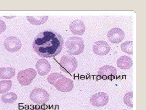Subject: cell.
<instances>
[{
    "label": "cell",
    "mask_w": 146,
    "mask_h": 110,
    "mask_svg": "<svg viewBox=\"0 0 146 110\" xmlns=\"http://www.w3.org/2000/svg\"><path fill=\"white\" fill-rule=\"evenodd\" d=\"M132 98H133V92H129L126 93L123 98V102L128 107H133V103H132Z\"/></svg>",
    "instance_id": "cell-20"
},
{
    "label": "cell",
    "mask_w": 146,
    "mask_h": 110,
    "mask_svg": "<svg viewBox=\"0 0 146 110\" xmlns=\"http://www.w3.org/2000/svg\"><path fill=\"white\" fill-rule=\"evenodd\" d=\"M36 70L40 76H46L51 70V65L49 62L45 59H40L37 61L36 66Z\"/></svg>",
    "instance_id": "cell-12"
},
{
    "label": "cell",
    "mask_w": 146,
    "mask_h": 110,
    "mask_svg": "<svg viewBox=\"0 0 146 110\" xmlns=\"http://www.w3.org/2000/svg\"><path fill=\"white\" fill-rule=\"evenodd\" d=\"M3 17H4L6 19H12V18L15 17V16H3Z\"/></svg>",
    "instance_id": "cell-22"
},
{
    "label": "cell",
    "mask_w": 146,
    "mask_h": 110,
    "mask_svg": "<svg viewBox=\"0 0 146 110\" xmlns=\"http://www.w3.org/2000/svg\"><path fill=\"white\" fill-rule=\"evenodd\" d=\"M107 36L110 42L114 44H118L124 39L125 34L121 29L114 28L108 32Z\"/></svg>",
    "instance_id": "cell-9"
},
{
    "label": "cell",
    "mask_w": 146,
    "mask_h": 110,
    "mask_svg": "<svg viewBox=\"0 0 146 110\" xmlns=\"http://www.w3.org/2000/svg\"><path fill=\"white\" fill-rule=\"evenodd\" d=\"M60 67L63 72L71 73L74 72L78 67V62L74 57L65 55L60 58Z\"/></svg>",
    "instance_id": "cell-4"
},
{
    "label": "cell",
    "mask_w": 146,
    "mask_h": 110,
    "mask_svg": "<svg viewBox=\"0 0 146 110\" xmlns=\"http://www.w3.org/2000/svg\"><path fill=\"white\" fill-rule=\"evenodd\" d=\"M6 25L2 20H0V34H2L6 30Z\"/></svg>",
    "instance_id": "cell-21"
},
{
    "label": "cell",
    "mask_w": 146,
    "mask_h": 110,
    "mask_svg": "<svg viewBox=\"0 0 146 110\" xmlns=\"http://www.w3.org/2000/svg\"><path fill=\"white\" fill-rule=\"evenodd\" d=\"M12 82L11 80H4L0 81V94H3L9 91L12 87Z\"/></svg>",
    "instance_id": "cell-18"
},
{
    "label": "cell",
    "mask_w": 146,
    "mask_h": 110,
    "mask_svg": "<svg viewBox=\"0 0 146 110\" xmlns=\"http://www.w3.org/2000/svg\"><path fill=\"white\" fill-rule=\"evenodd\" d=\"M4 45L6 50L11 53L18 52L22 47L21 40L15 36H9L6 38Z\"/></svg>",
    "instance_id": "cell-7"
},
{
    "label": "cell",
    "mask_w": 146,
    "mask_h": 110,
    "mask_svg": "<svg viewBox=\"0 0 146 110\" xmlns=\"http://www.w3.org/2000/svg\"><path fill=\"white\" fill-rule=\"evenodd\" d=\"M16 73L15 68L12 67L0 68V79L7 80L12 78Z\"/></svg>",
    "instance_id": "cell-15"
},
{
    "label": "cell",
    "mask_w": 146,
    "mask_h": 110,
    "mask_svg": "<svg viewBox=\"0 0 146 110\" xmlns=\"http://www.w3.org/2000/svg\"><path fill=\"white\" fill-rule=\"evenodd\" d=\"M43 110L42 109H33V110Z\"/></svg>",
    "instance_id": "cell-23"
},
{
    "label": "cell",
    "mask_w": 146,
    "mask_h": 110,
    "mask_svg": "<svg viewBox=\"0 0 146 110\" xmlns=\"http://www.w3.org/2000/svg\"><path fill=\"white\" fill-rule=\"evenodd\" d=\"M47 79L50 84L54 86L58 91L62 92H70L74 87L72 80L60 73H51L48 76Z\"/></svg>",
    "instance_id": "cell-2"
},
{
    "label": "cell",
    "mask_w": 146,
    "mask_h": 110,
    "mask_svg": "<svg viewBox=\"0 0 146 110\" xmlns=\"http://www.w3.org/2000/svg\"><path fill=\"white\" fill-rule=\"evenodd\" d=\"M63 40L56 32L51 30L40 32L34 40L33 50L42 58L55 57L60 54L63 49Z\"/></svg>",
    "instance_id": "cell-1"
},
{
    "label": "cell",
    "mask_w": 146,
    "mask_h": 110,
    "mask_svg": "<svg viewBox=\"0 0 146 110\" xmlns=\"http://www.w3.org/2000/svg\"><path fill=\"white\" fill-rule=\"evenodd\" d=\"M17 95L13 92L7 93L1 97V100L4 104H13L17 100Z\"/></svg>",
    "instance_id": "cell-17"
},
{
    "label": "cell",
    "mask_w": 146,
    "mask_h": 110,
    "mask_svg": "<svg viewBox=\"0 0 146 110\" xmlns=\"http://www.w3.org/2000/svg\"><path fill=\"white\" fill-rule=\"evenodd\" d=\"M71 32L75 35H82L85 32L86 28L83 21L79 19L73 21L70 25Z\"/></svg>",
    "instance_id": "cell-11"
},
{
    "label": "cell",
    "mask_w": 146,
    "mask_h": 110,
    "mask_svg": "<svg viewBox=\"0 0 146 110\" xmlns=\"http://www.w3.org/2000/svg\"><path fill=\"white\" fill-rule=\"evenodd\" d=\"M67 53L70 56H77L82 53L84 49V42L81 37L72 36L65 42Z\"/></svg>",
    "instance_id": "cell-3"
},
{
    "label": "cell",
    "mask_w": 146,
    "mask_h": 110,
    "mask_svg": "<svg viewBox=\"0 0 146 110\" xmlns=\"http://www.w3.org/2000/svg\"><path fill=\"white\" fill-rule=\"evenodd\" d=\"M109 102V97L107 93L99 92L94 94L90 98V102L94 107H103Z\"/></svg>",
    "instance_id": "cell-8"
},
{
    "label": "cell",
    "mask_w": 146,
    "mask_h": 110,
    "mask_svg": "<svg viewBox=\"0 0 146 110\" xmlns=\"http://www.w3.org/2000/svg\"><path fill=\"white\" fill-rule=\"evenodd\" d=\"M99 76L106 78L110 76H114L117 75V71L116 68L112 66L106 65L101 67L98 73Z\"/></svg>",
    "instance_id": "cell-13"
},
{
    "label": "cell",
    "mask_w": 146,
    "mask_h": 110,
    "mask_svg": "<svg viewBox=\"0 0 146 110\" xmlns=\"http://www.w3.org/2000/svg\"><path fill=\"white\" fill-rule=\"evenodd\" d=\"M127 110L124 109V110Z\"/></svg>",
    "instance_id": "cell-24"
},
{
    "label": "cell",
    "mask_w": 146,
    "mask_h": 110,
    "mask_svg": "<svg viewBox=\"0 0 146 110\" xmlns=\"http://www.w3.org/2000/svg\"><path fill=\"white\" fill-rule=\"evenodd\" d=\"M28 21L32 24L35 25H40L45 23L48 20V17L47 16H27Z\"/></svg>",
    "instance_id": "cell-16"
},
{
    "label": "cell",
    "mask_w": 146,
    "mask_h": 110,
    "mask_svg": "<svg viewBox=\"0 0 146 110\" xmlns=\"http://www.w3.org/2000/svg\"><path fill=\"white\" fill-rule=\"evenodd\" d=\"M93 52L99 56H105L109 53L110 47L107 42L100 40L94 43L93 47Z\"/></svg>",
    "instance_id": "cell-10"
},
{
    "label": "cell",
    "mask_w": 146,
    "mask_h": 110,
    "mask_svg": "<svg viewBox=\"0 0 146 110\" xmlns=\"http://www.w3.org/2000/svg\"><path fill=\"white\" fill-rule=\"evenodd\" d=\"M30 98L34 103L42 105L49 101L50 95L46 90L36 87L31 92Z\"/></svg>",
    "instance_id": "cell-6"
},
{
    "label": "cell",
    "mask_w": 146,
    "mask_h": 110,
    "mask_svg": "<svg viewBox=\"0 0 146 110\" xmlns=\"http://www.w3.org/2000/svg\"><path fill=\"white\" fill-rule=\"evenodd\" d=\"M117 64L119 68L125 70L131 68L133 64V62L130 58L124 56L118 59Z\"/></svg>",
    "instance_id": "cell-14"
},
{
    "label": "cell",
    "mask_w": 146,
    "mask_h": 110,
    "mask_svg": "<svg viewBox=\"0 0 146 110\" xmlns=\"http://www.w3.org/2000/svg\"><path fill=\"white\" fill-rule=\"evenodd\" d=\"M36 76V72L34 68H29L19 71L17 78L21 85L27 86L31 84Z\"/></svg>",
    "instance_id": "cell-5"
},
{
    "label": "cell",
    "mask_w": 146,
    "mask_h": 110,
    "mask_svg": "<svg viewBox=\"0 0 146 110\" xmlns=\"http://www.w3.org/2000/svg\"><path fill=\"white\" fill-rule=\"evenodd\" d=\"M133 42L131 41H126L121 45V49L123 52L129 55L133 54Z\"/></svg>",
    "instance_id": "cell-19"
}]
</instances>
